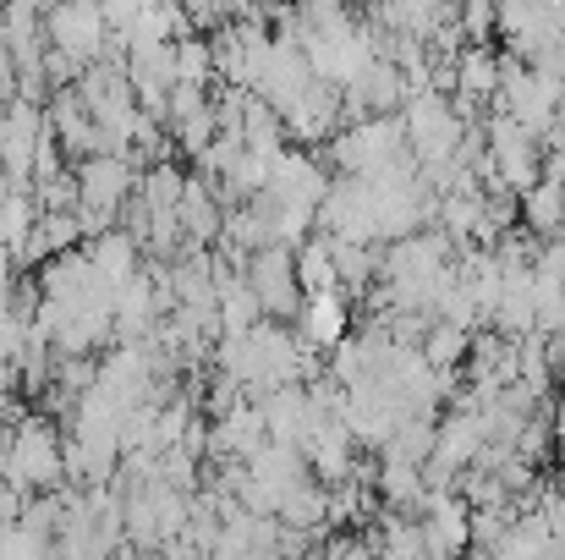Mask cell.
I'll return each mask as SVG.
<instances>
[{
	"mask_svg": "<svg viewBox=\"0 0 565 560\" xmlns=\"http://www.w3.org/2000/svg\"><path fill=\"white\" fill-rule=\"evenodd\" d=\"M565 105V83L550 72V66H539V61H505V77H500V110L511 116V121H522L527 133H550L555 127V116H561Z\"/></svg>",
	"mask_w": 565,
	"mask_h": 560,
	"instance_id": "cell-1",
	"label": "cell"
},
{
	"mask_svg": "<svg viewBox=\"0 0 565 560\" xmlns=\"http://www.w3.org/2000/svg\"><path fill=\"white\" fill-rule=\"evenodd\" d=\"M242 281L253 286L264 319H297L302 308V275H297V253L286 242H269V247H253L247 264H242Z\"/></svg>",
	"mask_w": 565,
	"mask_h": 560,
	"instance_id": "cell-2",
	"label": "cell"
},
{
	"mask_svg": "<svg viewBox=\"0 0 565 560\" xmlns=\"http://www.w3.org/2000/svg\"><path fill=\"white\" fill-rule=\"evenodd\" d=\"M66 473V451L44 423H22L6 445V484L11 489H55V478Z\"/></svg>",
	"mask_w": 565,
	"mask_h": 560,
	"instance_id": "cell-3",
	"label": "cell"
},
{
	"mask_svg": "<svg viewBox=\"0 0 565 560\" xmlns=\"http://www.w3.org/2000/svg\"><path fill=\"white\" fill-rule=\"evenodd\" d=\"M110 33H116V28H110V17H105L99 0H61V6L50 11V44L66 50V55H77L83 66L105 55V39H110Z\"/></svg>",
	"mask_w": 565,
	"mask_h": 560,
	"instance_id": "cell-4",
	"label": "cell"
},
{
	"mask_svg": "<svg viewBox=\"0 0 565 560\" xmlns=\"http://www.w3.org/2000/svg\"><path fill=\"white\" fill-rule=\"evenodd\" d=\"M297 330H302V341H313L319 352H330L335 341H347V330H352L347 292H341V286H335V292H308L302 308H297Z\"/></svg>",
	"mask_w": 565,
	"mask_h": 560,
	"instance_id": "cell-5",
	"label": "cell"
},
{
	"mask_svg": "<svg viewBox=\"0 0 565 560\" xmlns=\"http://www.w3.org/2000/svg\"><path fill=\"white\" fill-rule=\"evenodd\" d=\"M522 225L533 231V236H555L565 231V187H561V166L550 171V177H539L533 187H522Z\"/></svg>",
	"mask_w": 565,
	"mask_h": 560,
	"instance_id": "cell-6",
	"label": "cell"
},
{
	"mask_svg": "<svg viewBox=\"0 0 565 560\" xmlns=\"http://www.w3.org/2000/svg\"><path fill=\"white\" fill-rule=\"evenodd\" d=\"M544 149H550V160H565V105H561V116H555V127L544 133Z\"/></svg>",
	"mask_w": 565,
	"mask_h": 560,
	"instance_id": "cell-7",
	"label": "cell"
},
{
	"mask_svg": "<svg viewBox=\"0 0 565 560\" xmlns=\"http://www.w3.org/2000/svg\"><path fill=\"white\" fill-rule=\"evenodd\" d=\"M550 429H555V445H561V462H565V395L555 401V412H550Z\"/></svg>",
	"mask_w": 565,
	"mask_h": 560,
	"instance_id": "cell-8",
	"label": "cell"
},
{
	"mask_svg": "<svg viewBox=\"0 0 565 560\" xmlns=\"http://www.w3.org/2000/svg\"><path fill=\"white\" fill-rule=\"evenodd\" d=\"M550 166H561V187H565V160H550Z\"/></svg>",
	"mask_w": 565,
	"mask_h": 560,
	"instance_id": "cell-9",
	"label": "cell"
}]
</instances>
